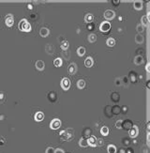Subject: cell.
<instances>
[{
  "instance_id": "1",
  "label": "cell",
  "mask_w": 150,
  "mask_h": 153,
  "mask_svg": "<svg viewBox=\"0 0 150 153\" xmlns=\"http://www.w3.org/2000/svg\"><path fill=\"white\" fill-rule=\"evenodd\" d=\"M59 135L63 141H71L74 137V131H73V129L70 128V129H67V130L60 132Z\"/></svg>"
},
{
  "instance_id": "2",
  "label": "cell",
  "mask_w": 150,
  "mask_h": 153,
  "mask_svg": "<svg viewBox=\"0 0 150 153\" xmlns=\"http://www.w3.org/2000/svg\"><path fill=\"white\" fill-rule=\"evenodd\" d=\"M19 26V29H20L21 31H23V32H30L31 29H32L31 25L27 22L26 19L21 20L20 23H19V26Z\"/></svg>"
},
{
  "instance_id": "3",
  "label": "cell",
  "mask_w": 150,
  "mask_h": 153,
  "mask_svg": "<svg viewBox=\"0 0 150 153\" xmlns=\"http://www.w3.org/2000/svg\"><path fill=\"white\" fill-rule=\"evenodd\" d=\"M111 29V24L107 21H104L102 22L101 24H100V30L101 32H103V33H105V34H107V32H109V30Z\"/></svg>"
},
{
  "instance_id": "4",
  "label": "cell",
  "mask_w": 150,
  "mask_h": 153,
  "mask_svg": "<svg viewBox=\"0 0 150 153\" xmlns=\"http://www.w3.org/2000/svg\"><path fill=\"white\" fill-rule=\"evenodd\" d=\"M61 127V120L58 118H55L51 121L50 123V128L52 130H58Z\"/></svg>"
},
{
  "instance_id": "5",
  "label": "cell",
  "mask_w": 150,
  "mask_h": 153,
  "mask_svg": "<svg viewBox=\"0 0 150 153\" xmlns=\"http://www.w3.org/2000/svg\"><path fill=\"white\" fill-rule=\"evenodd\" d=\"M114 17H115V12L112 9H107L104 12V18H105V20H107V22L113 20Z\"/></svg>"
},
{
  "instance_id": "6",
  "label": "cell",
  "mask_w": 150,
  "mask_h": 153,
  "mask_svg": "<svg viewBox=\"0 0 150 153\" xmlns=\"http://www.w3.org/2000/svg\"><path fill=\"white\" fill-rule=\"evenodd\" d=\"M61 87L64 90H68L71 87V81L68 78H63L61 80Z\"/></svg>"
},
{
  "instance_id": "7",
  "label": "cell",
  "mask_w": 150,
  "mask_h": 153,
  "mask_svg": "<svg viewBox=\"0 0 150 153\" xmlns=\"http://www.w3.org/2000/svg\"><path fill=\"white\" fill-rule=\"evenodd\" d=\"M138 133H139V130H138V127H137V126H132V128H131L130 130H129V137H131V138L137 137Z\"/></svg>"
},
{
  "instance_id": "8",
  "label": "cell",
  "mask_w": 150,
  "mask_h": 153,
  "mask_svg": "<svg viewBox=\"0 0 150 153\" xmlns=\"http://www.w3.org/2000/svg\"><path fill=\"white\" fill-rule=\"evenodd\" d=\"M132 122L130 121V120H122V128L124 129V130H126V131H129L130 130L131 128H132Z\"/></svg>"
},
{
  "instance_id": "9",
  "label": "cell",
  "mask_w": 150,
  "mask_h": 153,
  "mask_svg": "<svg viewBox=\"0 0 150 153\" xmlns=\"http://www.w3.org/2000/svg\"><path fill=\"white\" fill-rule=\"evenodd\" d=\"M14 24V19H13V15L12 14H8L6 16V25L8 27H11Z\"/></svg>"
},
{
  "instance_id": "10",
  "label": "cell",
  "mask_w": 150,
  "mask_h": 153,
  "mask_svg": "<svg viewBox=\"0 0 150 153\" xmlns=\"http://www.w3.org/2000/svg\"><path fill=\"white\" fill-rule=\"evenodd\" d=\"M97 138L95 137V136H90V137H88V139H87V144H88V146H97Z\"/></svg>"
},
{
  "instance_id": "11",
  "label": "cell",
  "mask_w": 150,
  "mask_h": 153,
  "mask_svg": "<svg viewBox=\"0 0 150 153\" xmlns=\"http://www.w3.org/2000/svg\"><path fill=\"white\" fill-rule=\"evenodd\" d=\"M68 70H69L70 74H71V75L75 74V73L77 72V65H76L75 63H71V64L69 66V69H68Z\"/></svg>"
},
{
  "instance_id": "12",
  "label": "cell",
  "mask_w": 150,
  "mask_h": 153,
  "mask_svg": "<svg viewBox=\"0 0 150 153\" xmlns=\"http://www.w3.org/2000/svg\"><path fill=\"white\" fill-rule=\"evenodd\" d=\"M45 52H46L48 55L52 56V55L55 53V46H54L53 44H47V45L45 46Z\"/></svg>"
},
{
  "instance_id": "13",
  "label": "cell",
  "mask_w": 150,
  "mask_h": 153,
  "mask_svg": "<svg viewBox=\"0 0 150 153\" xmlns=\"http://www.w3.org/2000/svg\"><path fill=\"white\" fill-rule=\"evenodd\" d=\"M35 66H36V69L38 70H39V71H42L44 69H45V64L43 62L42 60H38L35 64Z\"/></svg>"
},
{
  "instance_id": "14",
  "label": "cell",
  "mask_w": 150,
  "mask_h": 153,
  "mask_svg": "<svg viewBox=\"0 0 150 153\" xmlns=\"http://www.w3.org/2000/svg\"><path fill=\"white\" fill-rule=\"evenodd\" d=\"M85 65H86V68H91L94 65V60L91 56H88L86 57V59L85 60Z\"/></svg>"
},
{
  "instance_id": "15",
  "label": "cell",
  "mask_w": 150,
  "mask_h": 153,
  "mask_svg": "<svg viewBox=\"0 0 150 153\" xmlns=\"http://www.w3.org/2000/svg\"><path fill=\"white\" fill-rule=\"evenodd\" d=\"M128 77H129V79L130 80V82L132 84L137 82V73H136L135 71H130Z\"/></svg>"
},
{
  "instance_id": "16",
  "label": "cell",
  "mask_w": 150,
  "mask_h": 153,
  "mask_svg": "<svg viewBox=\"0 0 150 153\" xmlns=\"http://www.w3.org/2000/svg\"><path fill=\"white\" fill-rule=\"evenodd\" d=\"M44 119V114L42 112H37L35 114V120L38 122H40Z\"/></svg>"
},
{
  "instance_id": "17",
  "label": "cell",
  "mask_w": 150,
  "mask_h": 153,
  "mask_svg": "<svg viewBox=\"0 0 150 153\" xmlns=\"http://www.w3.org/2000/svg\"><path fill=\"white\" fill-rule=\"evenodd\" d=\"M49 33H50L49 29H48V28H46V27L40 28V30H39V35L41 36V37H43V38H46V37H48Z\"/></svg>"
},
{
  "instance_id": "18",
  "label": "cell",
  "mask_w": 150,
  "mask_h": 153,
  "mask_svg": "<svg viewBox=\"0 0 150 153\" xmlns=\"http://www.w3.org/2000/svg\"><path fill=\"white\" fill-rule=\"evenodd\" d=\"M134 64L136 65H141V64H143V61H144V59H143V57L142 56H136L134 57Z\"/></svg>"
},
{
  "instance_id": "19",
  "label": "cell",
  "mask_w": 150,
  "mask_h": 153,
  "mask_svg": "<svg viewBox=\"0 0 150 153\" xmlns=\"http://www.w3.org/2000/svg\"><path fill=\"white\" fill-rule=\"evenodd\" d=\"M48 99H49V101H50L51 102H55L56 101V99H57L56 93H55V92H54V91L50 92V93H49V95H48Z\"/></svg>"
},
{
  "instance_id": "20",
  "label": "cell",
  "mask_w": 150,
  "mask_h": 153,
  "mask_svg": "<svg viewBox=\"0 0 150 153\" xmlns=\"http://www.w3.org/2000/svg\"><path fill=\"white\" fill-rule=\"evenodd\" d=\"M120 112H121V107H120V106L115 105V106H114V107H112V115L117 116V115L120 114Z\"/></svg>"
},
{
  "instance_id": "21",
  "label": "cell",
  "mask_w": 150,
  "mask_h": 153,
  "mask_svg": "<svg viewBox=\"0 0 150 153\" xmlns=\"http://www.w3.org/2000/svg\"><path fill=\"white\" fill-rule=\"evenodd\" d=\"M111 99H112L113 102H119V100H120V95H119L117 92H114V93L111 95Z\"/></svg>"
},
{
  "instance_id": "22",
  "label": "cell",
  "mask_w": 150,
  "mask_h": 153,
  "mask_svg": "<svg viewBox=\"0 0 150 153\" xmlns=\"http://www.w3.org/2000/svg\"><path fill=\"white\" fill-rule=\"evenodd\" d=\"M133 7H134V8H135L136 10H141L143 8V2L136 1V2H134V4H133Z\"/></svg>"
},
{
  "instance_id": "23",
  "label": "cell",
  "mask_w": 150,
  "mask_h": 153,
  "mask_svg": "<svg viewBox=\"0 0 150 153\" xmlns=\"http://www.w3.org/2000/svg\"><path fill=\"white\" fill-rule=\"evenodd\" d=\"M144 41V39H143V37L141 34H137L135 36V42L136 43H138V44H142Z\"/></svg>"
},
{
  "instance_id": "24",
  "label": "cell",
  "mask_w": 150,
  "mask_h": 153,
  "mask_svg": "<svg viewBox=\"0 0 150 153\" xmlns=\"http://www.w3.org/2000/svg\"><path fill=\"white\" fill-rule=\"evenodd\" d=\"M141 25L143 26H147L148 25H149V20H148V17L147 16H143L142 17V19H141Z\"/></svg>"
},
{
  "instance_id": "25",
  "label": "cell",
  "mask_w": 150,
  "mask_h": 153,
  "mask_svg": "<svg viewBox=\"0 0 150 153\" xmlns=\"http://www.w3.org/2000/svg\"><path fill=\"white\" fill-rule=\"evenodd\" d=\"M94 20V16L92 14L88 13L86 15V17H85V22L87 23V24H90V23H92Z\"/></svg>"
},
{
  "instance_id": "26",
  "label": "cell",
  "mask_w": 150,
  "mask_h": 153,
  "mask_svg": "<svg viewBox=\"0 0 150 153\" xmlns=\"http://www.w3.org/2000/svg\"><path fill=\"white\" fill-rule=\"evenodd\" d=\"M85 54H86V48L84 46H80L77 50V55L79 56H85Z\"/></svg>"
},
{
  "instance_id": "27",
  "label": "cell",
  "mask_w": 150,
  "mask_h": 153,
  "mask_svg": "<svg viewBox=\"0 0 150 153\" xmlns=\"http://www.w3.org/2000/svg\"><path fill=\"white\" fill-rule=\"evenodd\" d=\"M106 44H107L109 47H113V46H114V44H115V40H114V38H109V39H107V41H106Z\"/></svg>"
},
{
  "instance_id": "28",
  "label": "cell",
  "mask_w": 150,
  "mask_h": 153,
  "mask_svg": "<svg viewBox=\"0 0 150 153\" xmlns=\"http://www.w3.org/2000/svg\"><path fill=\"white\" fill-rule=\"evenodd\" d=\"M60 46H61V48H62V50H63V51H66V50H69V47H70V43H69V42H67V41H64V42H61Z\"/></svg>"
},
{
  "instance_id": "29",
  "label": "cell",
  "mask_w": 150,
  "mask_h": 153,
  "mask_svg": "<svg viewBox=\"0 0 150 153\" xmlns=\"http://www.w3.org/2000/svg\"><path fill=\"white\" fill-rule=\"evenodd\" d=\"M100 133H101L103 136H107L108 134H109V129H108V127L103 126V127L100 129Z\"/></svg>"
},
{
  "instance_id": "30",
  "label": "cell",
  "mask_w": 150,
  "mask_h": 153,
  "mask_svg": "<svg viewBox=\"0 0 150 153\" xmlns=\"http://www.w3.org/2000/svg\"><path fill=\"white\" fill-rule=\"evenodd\" d=\"M54 65L57 67V68H59V67H61L62 65H63V61H62V59L61 58H55V61H54Z\"/></svg>"
},
{
  "instance_id": "31",
  "label": "cell",
  "mask_w": 150,
  "mask_h": 153,
  "mask_svg": "<svg viewBox=\"0 0 150 153\" xmlns=\"http://www.w3.org/2000/svg\"><path fill=\"white\" fill-rule=\"evenodd\" d=\"M62 56L64 57L66 60H69L71 58V51L70 50H66V51H63L62 53Z\"/></svg>"
},
{
  "instance_id": "32",
  "label": "cell",
  "mask_w": 150,
  "mask_h": 153,
  "mask_svg": "<svg viewBox=\"0 0 150 153\" xmlns=\"http://www.w3.org/2000/svg\"><path fill=\"white\" fill-rule=\"evenodd\" d=\"M85 86H86V82L84 80L81 79L77 82V87L79 89H83V88H85Z\"/></svg>"
},
{
  "instance_id": "33",
  "label": "cell",
  "mask_w": 150,
  "mask_h": 153,
  "mask_svg": "<svg viewBox=\"0 0 150 153\" xmlns=\"http://www.w3.org/2000/svg\"><path fill=\"white\" fill-rule=\"evenodd\" d=\"M79 146H82V147H86L88 146V144H87V140L84 139V138H81L80 141H79Z\"/></svg>"
},
{
  "instance_id": "34",
  "label": "cell",
  "mask_w": 150,
  "mask_h": 153,
  "mask_svg": "<svg viewBox=\"0 0 150 153\" xmlns=\"http://www.w3.org/2000/svg\"><path fill=\"white\" fill-rule=\"evenodd\" d=\"M104 112H105V115L107 116L108 118L112 117V107H111V106H109V105L106 106V108H105Z\"/></svg>"
},
{
  "instance_id": "35",
  "label": "cell",
  "mask_w": 150,
  "mask_h": 153,
  "mask_svg": "<svg viewBox=\"0 0 150 153\" xmlns=\"http://www.w3.org/2000/svg\"><path fill=\"white\" fill-rule=\"evenodd\" d=\"M108 153H116V147L114 145H109L107 148Z\"/></svg>"
},
{
  "instance_id": "36",
  "label": "cell",
  "mask_w": 150,
  "mask_h": 153,
  "mask_svg": "<svg viewBox=\"0 0 150 153\" xmlns=\"http://www.w3.org/2000/svg\"><path fill=\"white\" fill-rule=\"evenodd\" d=\"M121 83L124 85H126V86H128L129 85V79L128 76H123L121 78Z\"/></svg>"
},
{
  "instance_id": "37",
  "label": "cell",
  "mask_w": 150,
  "mask_h": 153,
  "mask_svg": "<svg viewBox=\"0 0 150 153\" xmlns=\"http://www.w3.org/2000/svg\"><path fill=\"white\" fill-rule=\"evenodd\" d=\"M91 132H92V131H91L90 129H88V128H87V129H86V130L84 131L83 136H84V137H87V138H88V137H90V136H91Z\"/></svg>"
},
{
  "instance_id": "38",
  "label": "cell",
  "mask_w": 150,
  "mask_h": 153,
  "mask_svg": "<svg viewBox=\"0 0 150 153\" xmlns=\"http://www.w3.org/2000/svg\"><path fill=\"white\" fill-rule=\"evenodd\" d=\"M97 41V36L95 35V34H90V35L88 36V42H91V43H93Z\"/></svg>"
},
{
  "instance_id": "39",
  "label": "cell",
  "mask_w": 150,
  "mask_h": 153,
  "mask_svg": "<svg viewBox=\"0 0 150 153\" xmlns=\"http://www.w3.org/2000/svg\"><path fill=\"white\" fill-rule=\"evenodd\" d=\"M136 30H137L138 33H143V30H144V27H143L141 24H139V25H137V26H136Z\"/></svg>"
},
{
  "instance_id": "40",
  "label": "cell",
  "mask_w": 150,
  "mask_h": 153,
  "mask_svg": "<svg viewBox=\"0 0 150 153\" xmlns=\"http://www.w3.org/2000/svg\"><path fill=\"white\" fill-rule=\"evenodd\" d=\"M122 144L124 146H129V144H130V142H129V140L128 138H123L122 139Z\"/></svg>"
},
{
  "instance_id": "41",
  "label": "cell",
  "mask_w": 150,
  "mask_h": 153,
  "mask_svg": "<svg viewBox=\"0 0 150 153\" xmlns=\"http://www.w3.org/2000/svg\"><path fill=\"white\" fill-rule=\"evenodd\" d=\"M141 152L142 153H149V149H148V146H144L142 147L141 149Z\"/></svg>"
},
{
  "instance_id": "42",
  "label": "cell",
  "mask_w": 150,
  "mask_h": 153,
  "mask_svg": "<svg viewBox=\"0 0 150 153\" xmlns=\"http://www.w3.org/2000/svg\"><path fill=\"white\" fill-rule=\"evenodd\" d=\"M4 101H5V94L4 92H0V103L4 102Z\"/></svg>"
},
{
  "instance_id": "43",
  "label": "cell",
  "mask_w": 150,
  "mask_h": 153,
  "mask_svg": "<svg viewBox=\"0 0 150 153\" xmlns=\"http://www.w3.org/2000/svg\"><path fill=\"white\" fill-rule=\"evenodd\" d=\"M103 145H104V141H103V139H98L97 140V146H102Z\"/></svg>"
},
{
  "instance_id": "44",
  "label": "cell",
  "mask_w": 150,
  "mask_h": 153,
  "mask_svg": "<svg viewBox=\"0 0 150 153\" xmlns=\"http://www.w3.org/2000/svg\"><path fill=\"white\" fill-rule=\"evenodd\" d=\"M115 127L117 129H121L122 128V120H117L116 123H115Z\"/></svg>"
},
{
  "instance_id": "45",
  "label": "cell",
  "mask_w": 150,
  "mask_h": 153,
  "mask_svg": "<svg viewBox=\"0 0 150 153\" xmlns=\"http://www.w3.org/2000/svg\"><path fill=\"white\" fill-rule=\"evenodd\" d=\"M114 84H115V85H117V86H119L120 85H121V79L120 78H116L115 79V81H114Z\"/></svg>"
},
{
  "instance_id": "46",
  "label": "cell",
  "mask_w": 150,
  "mask_h": 153,
  "mask_svg": "<svg viewBox=\"0 0 150 153\" xmlns=\"http://www.w3.org/2000/svg\"><path fill=\"white\" fill-rule=\"evenodd\" d=\"M46 153H55V148L54 147H48L46 149Z\"/></svg>"
},
{
  "instance_id": "47",
  "label": "cell",
  "mask_w": 150,
  "mask_h": 153,
  "mask_svg": "<svg viewBox=\"0 0 150 153\" xmlns=\"http://www.w3.org/2000/svg\"><path fill=\"white\" fill-rule=\"evenodd\" d=\"M94 27H95V26H94V25L92 24V23L88 24V26H87V29H88V30H90V31H92V30L94 29Z\"/></svg>"
},
{
  "instance_id": "48",
  "label": "cell",
  "mask_w": 150,
  "mask_h": 153,
  "mask_svg": "<svg viewBox=\"0 0 150 153\" xmlns=\"http://www.w3.org/2000/svg\"><path fill=\"white\" fill-rule=\"evenodd\" d=\"M128 110H129V109H128V107H127L126 105H124V106H122V107H121V112H123L124 114H126Z\"/></svg>"
},
{
  "instance_id": "49",
  "label": "cell",
  "mask_w": 150,
  "mask_h": 153,
  "mask_svg": "<svg viewBox=\"0 0 150 153\" xmlns=\"http://www.w3.org/2000/svg\"><path fill=\"white\" fill-rule=\"evenodd\" d=\"M55 153H65V152L64 150L61 149V148H56V149H55Z\"/></svg>"
},
{
  "instance_id": "50",
  "label": "cell",
  "mask_w": 150,
  "mask_h": 153,
  "mask_svg": "<svg viewBox=\"0 0 150 153\" xmlns=\"http://www.w3.org/2000/svg\"><path fill=\"white\" fill-rule=\"evenodd\" d=\"M126 153H133V149L130 147H128V149H126Z\"/></svg>"
},
{
  "instance_id": "51",
  "label": "cell",
  "mask_w": 150,
  "mask_h": 153,
  "mask_svg": "<svg viewBox=\"0 0 150 153\" xmlns=\"http://www.w3.org/2000/svg\"><path fill=\"white\" fill-rule=\"evenodd\" d=\"M119 3H120L119 1H113V4H114V6H118V5H119Z\"/></svg>"
},
{
  "instance_id": "52",
  "label": "cell",
  "mask_w": 150,
  "mask_h": 153,
  "mask_svg": "<svg viewBox=\"0 0 150 153\" xmlns=\"http://www.w3.org/2000/svg\"><path fill=\"white\" fill-rule=\"evenodd\" d=\"M27 8H28V9H30V10H31V9L33 8V6H32V4H28V5H27Z\"/></svg>"
},
{
  "instance_id": "53",
  "label": "cell",
  "mask_w": 150,
  "mask_h": 153,
  "mask_svg": "<svg viewBox=\"0 0 150 153\" xmlns=\"http://www.w3.org/2000/svg\"><path fill=\"white\" fill-rule=\"evenodd\" d=\"M119 153H126V149H125V148H120Z\"/></svg>"
},
{
  "instance_id": "54",
  "label": "cell",
  "mask_w": 150,
  "mask_h": 153,
  "mask_svg": "<svg viewBox=\"0 0 150 153\" xmlns=\"http://www.w3.org/2000/svg\"><path fill=\"white\" fill-rule=\"evenodd\" d=\"M145 69H146V71H147V72H149V71H150V70H149V64H147V65H146Z\"/></svg>"
},
{
  "instance_id": "55",
  "label": "cell",
  "mask_w": 150,
  "mask_h": 153,
  "mask_svg": "<svg viewBox=\"0 0 150 153\" xmlns=\"http://www.w3.org/2000/svg\"><path fill=\"white\" fill-rule=\"evenodd\" d=\"M31 17H32V19H36V18H35V17H36V14H32Z\"/></svg>"
},
{
  "instance_id": "56",
  "label": "cell",
  "mask_w": 150,
  "mask_h": 153,
  "mask_svg": "<svg viewBox=\"0 0 150 153\" xmlns=\"http://www.w3.org/2000/svg\"><path fill=\"white\" fill-rule=\"evenodd\" d=\"M137 143H138V142H137V140H133V144H134V145H136V144H137Z\"/></svg>"
},
{
  "instance_id": "57",
  "label": "cell",
  "mask_w": 150,
  "mask_h": 153,
  "mask_svg": "<svg viewBox=\"0 0 150 153\" xmlns=\"http://www.w3.org/2000/svg\"><path fill=\"white\" fill-rule=\"evenodd\" d=\"M146 85H147V88H149V81H147V84H146Z\"/></svg>"
},
{
  "instance_id": "58",
  "label": "cell",
  "mask_w": 150,
  "mask_h": 153,
  "mask_svg": "<svg viewBox=\"0 0 150 153\" xmlns=\"http://www.w3.org/2000/svg\"><path fill=\"white\" fill-rule=\"evenodd\" d=\"M118 19H119V21H122V17H121V16H119V18H118Z\"/></svg>"
},
{
  "instance_id": "59",
  "label": "cell",
  "mask_w": 150,
  "mask_h": 153,
  "mask_svg": "<svg viewBox=\"0 0 150 153\" xmlns=\"http://www.w3.org/2000/svg\"><path fill=\"white\" fill-rule=\"evenodd\" d=\"M68 153H70V152H68Z\"/></svg>"
}]
</instances>
